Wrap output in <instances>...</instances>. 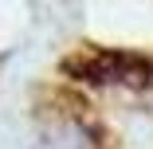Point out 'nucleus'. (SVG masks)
Masks as SVG:
<instances>
[{
  "label": "nucleus",
  "instance_id": "1",
  "mask_svg": "<svg viewBox=\"0 0 153 149\" xmlns=\"http://www.w3.org/2000/svg\"><path fill=\"white\" fill-rule=\"evenodd\" d=\"M63 71L82 79V82H149L153 63L145 55H134V51L90 47V51H79L75 59H67Z\"/></svg>",
  "mask_w": 153,
  "mask_h": 149
}]
</instances>
